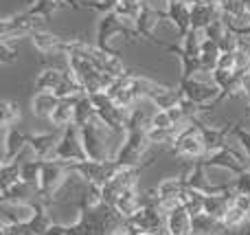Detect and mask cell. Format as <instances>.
<instances>
[{
  "label": "cell",
  "instance_id": "6da1fadb",
  "mask_svg": "<svg viewBox=\"0 0 250 235\" xmlns=\"http://www.w3.org/2000/svg\"><path fill=\"white\" fill-rule=\"evenodd\" d=\"M82 130V143H83V152H86L88 161H112L114 152L110 150V136L112 132L99 121H90L88 126L79 128Z\"/></svg>",
  "mask_w": 250,
  "mask_h": 235
},
{
  "label": "cell",
  "instance_id": "7a4b0ae2",
  "mask_svg": "<svg viewBox=\"0 0 250 235\" xmlns=\"http://www.w3.org/2000/svg\"><path fill=\"white\" fill-rule=\"evenodd\" d=\"M70 174H73L70 163L51 161V158L44 161L42 174H40V183H38V200H42L44 205L48 207V202H53V196L64 187Z\"/></svg>",
  "mask_w": 250,
  "mask_h": 235
},
{
  "label": "cell",
  "instance_id": "3957f363",
  "mask_svg": "<svg viewBox=\"0 0 250 235\" xmlns=\"http://www.w3.org/2000/svg\"><path fill=\"white\" fill-rule=\"evenodd\" d=\"M149 145L151 143H149L147 132H125L123 143L119 145L117 154H114V161L121 167H149L156 158H149L147 163H141Z\"/></svg>",
  "mask_w": 250,
  "mask_h": 235
},
{
  "label": "cell",
  "instance_id": "277c9868",
  "mask_svg": "<svg viewBox=\"0 0 250 235\" xmlns=\"http://www.w3.org/2000/svg\"><path fill=\"white\" fill-rule=\"evenodd\" d=\"M169 152H171L173 156L189 158L191 163L207 156V145H204L202 132H200V119H195V121L187 123V126L182 128L180 134L176 136V141H173L171 148H169Z\"/></svg>",
  "mask_w": 250,
  "mask_h": 235
},
{
  "label": "cell",
  "instance_id": "5b68a950",
  "mask_svg": "<svg viewBox=\"0 0 250 235\" xmlns=\"http://www.w3.org/2000/svg\"><path fill=\"white\" fill-rule=\"evenodd\" d=\"M95 106V112L97 119L108 128L112 134H123L127 132V110L119 108L112 99L108 97V92H95V95H88Z\"/></svg>",
  "mask_w": 250,
  "mask_h": 235
},
{
  "label": "cell",
  "instance_id": "8992f818",
  "mask_svg": "<svg viewBox=\"0 0 250 235\" xmlns=\"http://www.w3.org/2000/svg\"><path fill=\"white\" fill-rule=\"evenodd\" d=\"M114 35H125L127 40H136L138 38L134 24L125 22L123 18L117 16L114 11L112 13H104V16L99 18V24H97V42H95V46H99L101 51L114 53L112 48H110V40H112Z\"/></svg>",
  "mask_w": 250,
  "mask_h": 235
},
{
  "label": "cell",
  "instance_id": "52a82bcc",
  "mask_svg": "<svg viewBox=\"0 0 250 235\" xmlns=\"http://www.w3.org/2000/svg\"><path fill=\"white\" fill-rule=\"evenodd\" d=\"M178 88H180L182 97L198 106H204V108L213 110V106L222 101V90L215 86V82H204L200 77L193 79H180L178 82Z\"/></svg>",
  "mask_w": 250,
  "mask_h": 235
},
{
  "label": "cell",
  "instance_id": "ba28073f",
  "mask_svg": "<svg viewBox=\"0 0 250 235\" xmlns=\"http://www.w3.org/2000/svg\"><path fill=\"white\" fill-rule=\"evenodd\" d=\"M73 174L83 178V183H95L99 187H105L119 171L123 170L117 161H82V163H70Z\"/></svg>",
  "mask_w": 250,
  "mask_h": 235
},
{
  "label": "cell",
  "instance_id": "9c48e42d",
  "mask_svg": "<svg viewBox=\"0 0 250 235\" xmlns=\"http://www.w3.org/2000/svg\"><path fill=\"white\" fill-rule=\"evenodd\" d=\"M42 22L44 20H38V18L29 16L26 11L7 16L0 22V40L13 42V40H20V38H24V35H33V33H38V31H44Z\"/></svg>",
  "mask_w": 250,
  "mask_h": 235
},
{
  "label": "cell",
  "instance_id": "30bf717a",
  "mask_svg": "<svg viewBox=\"0 0 250 235\" xmlns=\"http://www.w3.org/2000/svg\"><path fill=\"white\" fill-rule=\"evenodd\" d=\"M51 161H64V163L88 161L86 152H83V143H82V130L75 123L62 132L60 143H57L55 152L51 154Z\"/></svg>",
  "mask_w": 250,
  "mask_h": 235
},
{
  "label": "cell",
  "instance_id": "8fae6325",
  "mask_svg": "<svg viewBox=\"0 0 250 235\" xmlns=\"http://www.w3.org/2000/svg\"><path fill=\"white\" fill-rule=\"evenodd\" d=\"M200 161H202V165L207 167V170L208 167H217V170H226L235 176L244 174L246 167H248V158L242 156V154H237L230 148H224V150H220V152L207 154V156L200 158Z\"/></svg>",
  "mask_w": 250,
  "mask_h": 235
},
{
  "label": "cell",
  "instance_id": "7c38bea8",
  "mask_svg": "<svg viewBox=\"0 0 250 235\" xmlns=\"http://www.w3.org/2000/svg\"><path fill=\"white\" fill-rule=\"evenodd\" d=\"M31 44L42 55H66V44L68 35H55L48 31H38L31 35Z\"/></svg>",
  "mask_w": 250,
  "mask_h": 235
},
{
  "label": "cell",
  "instance_id": "4fadbf2b",
  "mask_svg": "<svg viewBox=\"0 0 250 235\" xmlns=\"http://www.w3.org/2000/svg\"><path fill=\"white\" fill-rule=\"evenodd\" d=\"M156 106L151 101H138L132 110L127 112V132H149L151 119L156 114Z\"/></svg>",
  "mask_w": 250,
  "mask_h": 235
},
{
  "label": "cell",
  "instance_id": "5bb4252c",
  "mask_svg": "<svg viewBox=\"0 0 250 235\" xmlns=\"http://www.w3.org/2000/svg\"><path fill=\"white\" fill-rule=\"evenodd\" d=\"M167 20L173 24L178 35H187L191 31V2L187 0H169L167 4Z\"/></svg>",
  "mask_w": 250,
  "mask_h": 235
},
{
  "label": "cell",
  "instance_id": "9a60e30c",
  "mask_svg": "<svg viewBox=\"0 0 250 235\" xmlns=\"http://www.w3.org/2000/svg\"><path fill=\"white\" fill-rule=\"evenodd\" d=\"M60 139H62V134H57V132L29 134V150H31V154H33V158H38V161H48L51 154L55 152Z\"/></svg>",
  "mask_w": 250,
  "mask_h": 235
},
{
  "label": "cell",
  "instance_id": "2e32d148",
  "mask_svg": "<svg viewBox=\"0 0 250 235\" xmlns=\"http://www.w3.org/2000/svg\"><path fill=\"white\" fill-rule=\"evenodd\" d=\"M233 128H235V123H229V126H222V128H213V126H207V123L200 121V132H202L204 145H207V154L220 152V150L229 148L226 139H229V134H233Z\"/></svg>",
  "mask_w": 250,
  "mask_h": 235
},
{
  "label": "cell",
  "instance_id": "e0dca14e",
  "mask_svg": "<svg viewBox=\"0 0 250 235\" xmlns=\"http://www.w3.org/2000/svg\"><path fill=\"white\" fill-rule=\"evenodd\" d=\"M235 187L229 189V192H222V193H215V196H207V202H204V214L208 218L217 220V222H224L226 214L230 211L233 207V200H235Z\"/></svg>",
  "mask_w": 250,
  "mask_h": 235
},
{
  "label": "cell",
  "instance_id": "ac0fdd59",
  "mask_svg": "<svg viewBox=\"0 0 250 235\" xmlns=\"http://www.w3.org/2000/svg\"><path fill=\"white\" fill-rule=\"evenodd\" d=\"M222 18V11H220V4H213V2H198L191 4V29H198V31H204L211 22L220 20Z\"/></svg>",
  "mask_w": 250,
  "mask_h": 235
},
{
  "label": "cell",
  "instance_id": "d6986e66",
  "mask_svg": "<svg viewBox=\"0 0 250 235\" xmlns=\"http://www.w3.org/2000/svg\"><path fill=\"white\" fill-rule=\"evenodd\" d=\"M35 215V202H11L2 205V222L26 227Z\"/></svg>",
  "mask_w": 250,
  "mask_h": 235
},
{
  "label": "cell",
  "instance_id": "ffe728a7",
  "mask_svg": "<svg viewBox=\"0 0 250 235\" xmlns=\"http://www.w3.org/2000/svg\"><path fill=\"white\" fill-rule=\"evenodd\" d=\"M160 48H165V51L173 53V55L178 57V62H180V79H193V77H198L200 73H204L202 62L189 57L185 51H182L180 44H167V42H163V46H160Z\"/></svg>",
  "mask_w": 250,
  "mask_h": 235
},
{
  "label": "cell",
  "instance_id": "44dd1931",
  "mask_svg": "<svg viewBox=\"0 0 250 235\" xmlns=\"http://www.w3.org/2000/svg\"><path fill=\"white\" fill-rule=\"evenodd\" d=\"M82 97H73V99H60L57 108L53 110L51 119H48V121H51V126L55 128V130L64 132L66 128L75 123V106H77V101L82 99Z\"/></svg>",
  "mask_w": 250,
  "mask_h": 235
},
{
  "label": "cell",
  "instance_id": "7402d4cb",
  "mask_svg": "<svg viewBox=\"0 0 250 235\" xmlns=\"http://www.w3.org/2000/svg\"><path fill=\"white\" fill-rule=\"evenodd\" d=\"M117 211V215H121L123 220H129L143 209V193H138V189H127L112 207Z\"/></svg>",
  "mask_w": 250,
  "mask_h": 235
},
{
  "label": "cell",
  "instance_id": "603a6c76",
  "mask_svg": "<svg viewBox=\"0 0 250 235\" xmlns=\"http://www.w3.org/2000/svg\"><path fill=\"white\" fill-rule=\"evenodd\" d=\"M167 235H193V218L182 205L167 215Z\"/></svg>",
  "mask_w": 250,
  "mask_h": 235
},
{
  "label": "cell",
  "instance_id": "cb8c5ba5",
  "mask_svg": "<svg viewBox=\"0 0 250 235\" xmlns=\"http://www.w3.org/2000/svg\"><path fill=\"white\" fill-rule=\"evenodd\" d=\"M66 79V70L62 68H44L35 77V92H55Z\"/></svg>",
  "mask_w": 250,
  "mask_h": 235
},
{
  "label": "cell",
  "instance_id": "d4e9b609",
  "mask_svg": "<svg viewBox=\"0 0 250 235\" xmlns=\"http://www.w3.org/2000/svg\"><path fill=\"white\" fill-rule=\"evenodd\" d=\"M38 198V187L26 183H16L9 189H2V205H11V202H35L31 198Z\"/></svg>",
  "mask_w": 250,
  "mask_h": 235
},
{
  "label": "cell",
  "instance_id": "484cf974",
  "mask_svg": "<svg viewBox=\"0 0 250 235\" xmlns=\"http://www.w3.org/2000/svg\"><path fill=\"white\" fill-rule=\"evenodd\" d=\"M53 218L48 215V209L42 200H35V215L29 224H26V233L29 235H44L53 227Z\"/></svg>",
  "mask_w": 250,
  "mask_h": 235
},
{
  "label": "cell",
  "instance_id": "4316f807",
  "mask_svg": "<svg viewBox=\"0 0 250 235\" xmlns=\"http://www.w3.org/2000/svg\"><path fill=\"white\" fill-rule=\"evenodd\" d=\"M57 104H60V99L53 92H35L33 99H31V112L40 119H51Z\"/></svg>",
  "mask_w": 250,
  "mask_h": 235
},
{
  "label": "cell",
  "instance_id": "83f0119b",
  "mask_svg": "<svg viewBox=\"0 0 250 235\" xmlns=\"http://www.w3.org/2000/svg\"><path fill=\"white\" fill-rule=\"evenodd\" d=\"M156 189H158L160 200H180L182 193L187 192V183L182 178V174H178V176H171V178H165Z\"/></svg>",
  "mask_w": 250,
  "mask_h": 235
},
{
  "label": "cell",
  "instance_id": "f1b7e54d",
  "mask_svg": "<svg viewBox=\"0 0 250 235\" xmlns=\"http://www.w3.org/2000/svg\"><path fill=\"white\" fill-rule=\"evenodd\" d=\"M204 42H207V35H204V31L191 29L187 35H182V44H180V46H182V51H185L189 57H193V60H200Z\"/></svg>",
  "mask_w": 250,
  "mask_h": 235
},
{
  "label": "cell",
  "instance_id": "f546056e",
  "mask_svg": "<svg viewBox=\"0 0 250 235\" xmlns=\"http://www.w3.org/2000/svg\"><path fill=\"white\" fill-rule=\"evenodd\" d=\"M180 202H182V207L189 211L191 218H198V215L204 214V202H207V193L198 192V189H189V187H187V192L182 193Z\"/></svg>",
  "mask_w": 250,
  "mask_h": 235
},
{
  "label": "cell",
  "instance_id": "4dcf8cb0",
  "mask_svg": "<svg viewBox=\"0 0 250 235\" xmlns=\"http://www.w3.org/2000/svg\"><path fill=\"white\" fill-rule=\"evenodd\" d=\"M79 207H83V209H99V207H104V187H99L95 183H86L82 198H79Z\"/></svg>",
  "mask_w": 250,
  "mask_h": 235
},
{
  "label": "cell",
  "instance_id": "1f68e13d",
  "mask_svg": "<svg viewBox=\"0 0 250 235\" xmlns=\"http://www.w3.org/2000/svg\"><path fill=\"white\" fill-rule=\"evenodd\" d=\"M60 7H64V4L57 2V0H31L29 7H26L24 11L29 13V16H33V18L48 20V18H53V13H55Z\"/></svg>",
  "mask_w": 250,
  "mask_h": 235
},
{
  "label": "cell",
  "instance_id": "d6a6232c",
  "mask_svg": "<svg viewBox=\"0 0 250 235\" xmlns=\"http://www.w3.org/2000/svg\"><path fill=\"white\" fill-rule=\"evenodd\" d=\"M95 119H97L95 106H92L90 97L83 95L82 99L77 101V106H75V126H77V128H83V126H88L90 121H95Z\"/></svg>",
  "mask_w": 250,
  "mask_h": 235
},
{
  "label": "cell",
  "instance_id": "836d02e7",
  "mask_svg": "<svg viewBox=\"0 0 250 235\" xmlns=\"http://www.w3.org/2000/svg\"><path fill=\"white\" fill-rule=\"evenodd\" d=\"M20 174H22L20 161L2 163V167H0V189H9L11 185L20 183Z\"/></svg>",
  "mask_w": 250,
  "mask_h": 235
},
{
  "label": "cell",
  "instance_id": "e575fe53",
  "mask_svg": "<svg viewBox=\"0 0 250 235\" xmlns=\"http://www.w3.org/2000/svg\"><path fill=\"white\" fill-rule=\"evenodd\" d=\"M182 128H185V126H173V128H167V130L151 128V130L147 132V136H149V143L151 145H169V148H171V143L176 141V136L180 134Z\"/></svg>",
  "mask_w": 250,
  "mask_h": 235
},
{
  "label": "cell",
  "instance_id": "d590c367",
  "mask_svg": "<svg viewBox=\"0 0 250 235\" xmlns=\"http://www.w3.org/2000/svg\"><path fill=\"white\" fill-rule=\"evenodd\" d=\"M0 121H2L4 132L11 130L13 123L20 121V106L11 99H4L2 104H0Z\"/></svg>",
  "mask_w": 250,
  "mask_h": 235
},
{
  "label": "cell",
  "instance_id": "8d00e7d4",
  "mask_svg": "<svg viewBox=\"0 0 250 235\" xmlns=\"http://www.w3.org/2000/svg\"><path fill=\"white\" fill-rule=\"evenodd\" d=\"M42 165H44V161H38V158H31V161L22 163L20 180H22V183H26V185H33V187H38L40 174H42Z\"/></svg>",
  "mask_w": 250,
  "mask_h": 235
},
{
  "label": "cell",
  "instance_id": "74e56055",
  "mask_svg": "<svg viewBox=\"0 0 250 235\" xmlns=\"http://www.w3.org/2000/svg\"><path fill=\"white\" fill-rule=\"evenodd\" d=\"M250 222V215L248 214H244L242 209H237V207H230V211L226 214V218H224V227L229 229V231H237V229H242L244 224H248Z\"/></svg>",
  "mask_w": 250,
  "mask_h": 235
},
{
  "label": "cell",
  "instance_id": "f35d334b",
  "mask_svg": "<svg viewBox=\"0 0 250 235\" xmlns=\"http://www.w3.org/2000/svg\"><path fill=\"white\" fill-rule=\"evenodd\" d=\"M226 33H229V24L224 22V18H220V20L211 22V24L204 29V35H207V40H211V42H217V44L224 40Z\"/></svg>",
  "mask_w": 250,
  "mask_h": 235
},
{
  "label": "cell",
  "instance_id": "ab89813d",
  "mask_svg": "<svg viewBox=\"0 0 250 235\" xmlns=\"http://www.w3.org/2000/svg\"><path fill=\"white\" fill-rule=\"evenodd\" d=\"M16 60H18V46L13 42L0 40V62L2 64H13Z\"/></svg>",
  "mask_w": 250,
  "mask_h": 235
},
{
  "label": "cell",
  "instance_id": "60d3db41",
  "mask_svg": "<svg viewBox=\"0 0 250 235\" xmlns=\"http://www.w3.org/2000/svg\"><path fill=\"white\" fill-rule=\"evenodd\" d=\"M119 2H121V0H97V2H83V7L92 9V11H99L101 16H104V13H112Z\"/></svg>",
  "mask_w": 250,
  "mask_h": 235
},
{
  "label": "cell",
  "instance_id": "b9f144b4",
  "mask_svg": "<svg viewBox=\"0 0 250 235\" xmlns=\"http://www.w3.org/2000/svg\"><path fill=\"white\" fill-rule=\"evenodd\" d=\"M176 123L171 121L167 110H156L154 119H151V128H158V130H167V128H173Z\"/></svg>",
  "mask_w": 250,
  "mask_h": 235
},
{
  "label": "cell",
  "instance_id": "7bdbcfd3",
  "mask_svg": "<svg viewBox=\"0 0 250 235\" xmlns=\"http://www.w3.org/2000/svg\"><path fill=\"white\" fill-rule=\"evenodd\" d=\"M233 187H235V192L248 193V196H250V170H246L244 174H239V176H235Z\"/></svg>",
  "mask_w": 250,
  "mask_h": 235
},
{
  "label": "cell",
  "instance_id": "ee69618b",
  "mask_svg": "<svg viewBox=\"0 0 250 235\" xmlns=\"http://www.w3.org/2000/svg\"><path fill=\"white\" fill-rule=\"evenodd\" d=\"M217 68L235 73V70H237V60H235V53H222L220 62H217Z\"/></svg>",
  "mask_w": 250,
  "mask_h": 235
},
{
  "label": "cell",
  "instance_id": "f6af8a7d",
  "mask_svg": "<svg viewBox=\"0 0 250 235\" xmlns=\"http://www.w3.org/2000/svg\"><path fill=\"white\" fill-rule=\"evenodd\" d=\"M237 75H239V95L250 101V70L248 73H237Z\"/></svg>",
  "mask_w": 250,
  "mask_h": 235
},
{
  "label": "cell",
  "instance_id": "bcb514c9",
  "mask_svg": "<svg viewBox=\"0 0 250 235\" xmlns=\"http://www.w3.org/2000/svg\"><path fill=\"white\" fill-rule=\"evenodd\" d=\"M233 205L237 207V209H242L244 214H248L250 215V196L248 193H235V200H233Z\"/></svg>",
  "mask_w": 250,
  "mask_h": 235
},
{
  "label": "cell",
  "instance_id": "7dc6e473",
  "mask_svg": "<svg viewBox=\"0 0 250 235\" xmlns=\"http://www.w3.org/2000/svg\"><path fill=\"white\" fill-rule=\"evenodd\" d=\"M0 235H29V233H26V227H18V224H7V222H2Z\"/></svg>",
  "mask_w": 250,
  "mask_h": 235
},
{
  "label": "cell",
  "instance_id": "c3c4849f",
  "mask_svg": "<svg viewBox=\"0 0 250 235\" xmlns=\"http://www.w3.org/2000/svg\"><path fill=\"white\" fill-rule=\"evenodd\" d=\"M64 233H66V224H57V222H55L44 235H64Z\"/></svg>",
  "mask_w": 250,
  "mask_h": 235
},
{
  "label": "cell",
  "instance_id": "681fc988",
  "mask_svg": "<svg viewBox=\"0 0 250 235\" xmlns=\"http://www.w3.org/2000/svg\"><path fill=\"white\" fill-rule=\"evenodd\" d=\"M57 2H62L64 7H70V9H86L83 2H79V0H57Z\"/></svg>",
  "mask_w": 250,
  "mask_h": 235
},
{
  "label": "cell",
  "instance_id": "f907efd6",
  "mask_svg": "<svg viewBox=\"0 0 250 235\" xmlns=\"http://www.w3.org/2000/svg\"><path fill=\"white\" fill-rule=\"evenodd\" d=\"M64 235H82V229H79L77 222L66 224V233H64Z\"/></svg>",
  "mask_w": 250,
  "mask_h": 235
},
{
  "label": "cell",
  "instance_id": "816d5d0a",
  "mask_svg": "<svg viewBox=\"0 0 250 235\" xmlns=\"http://www.w3.org/2000/svg\"><path fill=\"white\" fill-rule=\"evenodd\" d=\"M242 7L246 13H250V0H242Z\"/></svg>",
  "mask_w": 250,
  "mask_h": 235
},
{
  "label": "cell",
  "instance_id": "f5cc1de1",
  "mask_svg": "<svg viewBox=\"0 0 250 235\" xmlns=\"http://www.w3.org/2000/svg\"><path fill=\"white\" fill-rule=\"evenodd\" d=\"M246 114L250 117V101H248V106H246Z\"/></svg>",
  "mask_w": 250,
  "mask_h": 235
},
{
  "label": "cell",
  "instance_id": "db71d44e",
  "mask_svg": "<svg viewBox=\"0 0 250 235\" xmlns=\"http://www.w3.org/2000/svg\"><path fill=\"white\" fill-rule=\"evenodd\" d=\"M114 235H127V233H125V231H119V233H114Z\"/></svg>",
  "mask_w": 250,
  "mask_h": 235
},
{
  "label": "cell",
  "instance_id": "11a10c76",
  "mask_svg": "<svg viewBox=\"0 0 250 235\" xmlns=\"http://www.w3.org/2000/svg\"><path fill=\"white\" fill-rule=\"evenodd\" d=\"M138 235H156V233H138Z\"/></svg>",
  "mask_w": 250,
  "mask_h": 235
},
{
  "label": "cell",
  "instance_id": "9f6ffc18",
  "mask_svg": "<svg viewBox=\"0 0 250 235\" xmlns=\"http://www.w3.org/2000/svg\"><path fill=\"white\" fill-rule=\"evenodd\" d=\"M187 2H191V4H193V2H198V0H187Z\"/></svg>",
  "mask_w": 250,
  "mask_h": 235
}]
</instances>
